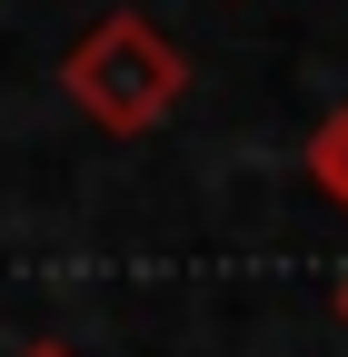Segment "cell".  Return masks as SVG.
I'll use <instances>...</instances> for the list:
<instances>
[{"label": "cell", "instance_id": "277c9868", "mask_svg": "<svg viewBox=\"0 0 348 357\" xmlns=\"http://www.w3.org/2000/svg\"><path fill=\"white\" fill-rule=\"evenodd\" d=\"M328 307H338V328H348V278H338V298H328Z\"/></svg>", "mask_w": 348, "mask_h": 357}, {"label": "cell", "instance_id": "7a4b0ae2", "mask_svg": "<svg viewBox=\"0 0 348 357\" xmlns=\"http://www.w3.org/2000/svg\"><path fill=\"white\" fill-rule=\"evenodd\" d=\"M298 169H309V189H319V199L348 218V100H338V109L309 129V139H298Z\"/></svg>", "mask_w": 348, "mask_h": 357}, {"label": "cell", "instance_id": "3957f363", "mask_svg": "<svg viewBox=\"0 0 348 357\" xmlns=\"http://www.w3.org/2000/svg\"><path fill=\"white\" fill-rule=\"evenodd\" d=\"M20 357H80V347H70V337H30Z\"/></svg>", "mask_w": 348, "mask_h": 357}, {"label": "cell", "instance_id": "6da1fadb", "mask_svg": "<svg viewBox=\"0 0 348 357\" xmlns=\"http://www.w3.org/2000/svg\"><path fill=\"white\" fill-rule=\"evenodd\" d=\"M60 100L90 119L100 139H150V129H169V109L189 100V50L150 10H110V20H90L70 40Z\"/></svg>", "mask_w": 348, "mask_h": 357}]
</instances>
